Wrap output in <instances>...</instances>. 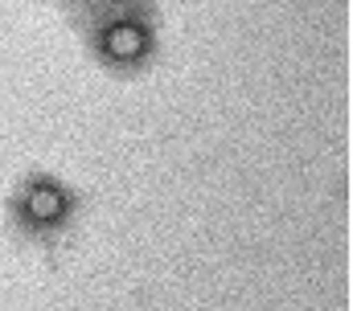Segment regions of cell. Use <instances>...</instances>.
<instances>
[{"instance_id": "1", "label": "cell", "mask_w": 353, "mask_h": 311, "mask_svg": "<svg viewBox=\"0 0 353 311\" xmlns=\"http://www.w3.org/2000/svg\"><path fill=\"white\" fill-rule=\"evenodd\" d=\"M87 62L111 82H140L165 58L161 0H70L58 8Z\"/></svg>"}, {"instance_id": "2", "label": "cell", "mask_w": 353, "mask_h": 311, "mask_svg": "<svg viewBox=\"0 0 353 311\" xmlns=\"http://www.w3.org/2000/svg\"><path fill=\"white\" fill-rule=\"evenodd\" d=\"M83 213H87V201L79 184L54 168L17 172V180L8 184L0 201V222H4L8 242L37 258H54L70 250L74 233L83 226Z\"/></svg>"}, {"instance_id": "3", "label": "cell", "mask_w": 353, "mask_h": 311, "mask_svg": "<svg viewBox=\"0 0 353 311\" xmlns=\"http://www.w3.org/2000/svg\"><path fill=\"white\" fill-rule=\"evenodd\" d=\"M62 4H70V0H58V4H54V8H62Z\"/></svg>"}, {"instance_id": "4", "label": "cell", "mask_w": 353, "mask_h": 311, "mask_svg": "<svg viewBox=\"0 0 353 311\" xmlns=\"http://www.w3.org/2000/svg\"><path fill=\"white\" fill-rule=\"evenodd\" d=\"M50 4H58V0H50Z\"/></svg>"}]
</instances>
